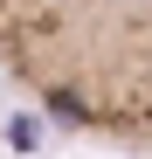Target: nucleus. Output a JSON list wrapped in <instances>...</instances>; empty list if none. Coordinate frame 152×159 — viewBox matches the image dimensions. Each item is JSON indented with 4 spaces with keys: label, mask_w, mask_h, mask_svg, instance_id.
<instances>
[{
    "label": "nucleus",
    "mask_w": 152,
    "mask_h": 159,
    "mask_svg": "<svg viewBox=\"0 0 152 159\" xmlns=\"http://www.w3.org/2000/svg\"><path fill=\"white\" fill-rule=\"evenodd\" d=\"M0 69L76 131L152 139V0H0Z\"/></svg>",
    "instance_id": "f257e3e1"
}]
</instances>
